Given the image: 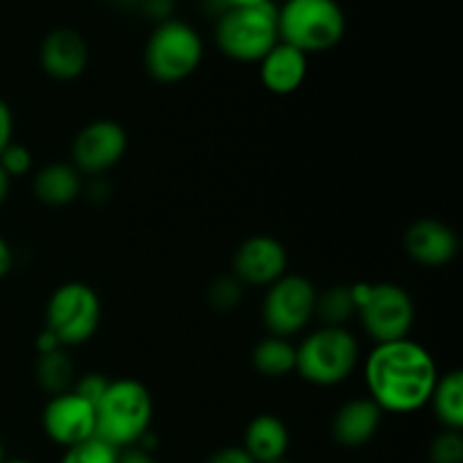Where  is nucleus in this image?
I'll list each match as a JSON object with an SVG mask.
<instances>
[{"instance_id":"obj_1","label":"nucleus","mask_w":463,"mask_h":463,"mask_svg":"<svg viewBox=\"0 0 463 463\" xmlns=\"http://www.w3.org/2000/svg\"><path fill=\"white\" fill-rule=\"evenodd\" d=\"M439 380L432 353L407 339L375 344L364 362V383L369 398L380 411L414 414L430 402Z\"/></svg>"},{"instance_id":"obj_2","label":"nucleus","mask_w":463,"mask_h":463,"mask_svg":"<svg viewBox=\"0 0 463 463\" xmlns=\"http://www.w3.org/2000/svg\"><path fill=\"white\" fill-rule=\"evenodd\" d=\"M154 419V401L143 383L131 378L109 383L107 392L95 405V437L116 450L138 446L149 434Z\"/></svg>"},{"instance_id":"obj_3","label":"nucleus","mask_w":463,"mask_h":463,"mask_svg":"<svg viewBox=\"0 0 463 463\" xmlns=\"http://www.w3.org/2000/svg\"><path fill=\"white\" fill-rule=\"evenodd\" d=\"M279 41V7L274 0L224 9L215 25L220 52L240 63H258Z\"/></svg>"},{"instance_id":"obj_4","label":"nucleus","mask_w":463,"mask_h":463,"mask_svg":"<svg viewBox=\"0 0 463 463\" xmlns=\"http://www.w3.org/2000/svg\"><path fill=\"white\" fill-rule=\"evenodd\" d=\"M346 34L337 0H285L279 7V39L303 54L328 52Z\"/></svg>"},{"instance_id":"obj_5","label":"nucleus","mask_w":463,"mask_h":463,"mask_svg":"<svg viewBox=\"0 0 463 463\" xmlns=\"http://www.w3.org/2000/svg\"><path fill=\"white\" fill-rule=\"evenodd\" d=\"M360 360V346L351 330L321 326L297 346V373L317 387H335L351 378Z\"/></svg>"},{"instance_id":"obj_6","label":"nucleus","mask_w":463,"mask_h":463,"mask_svg":"<svg viewBox=\"0 0 463 463\" xmlns=\"http://www.w3.org/2000/svg\"><path fill=\"white\" fill-rule=\"evenodd\" d=\"M203 59V41L185 21L158 23L145 43V68L161 84H176L193 75Z\"/></svg>"},{"instance_id":"obj_7","label":"nucleus","mask_w":463,"mask_h":463,"mask_svg":"<svg viewBox=\"0 0 463 463\" xmlns=\"http://www.w3.org/2000/svg\"><path fill=\"white\" fill-rule=\"evenodd\" d=\"M351 288L355 297V315L375 344L410 337L414 326V301L405 288L396 283H357Z\"/></svg>"},{"instance_id":"obj_8","label":"nucleus","mask_w":463,"mask_h":463,"mask_svg":"<svg viewBox=\"0 0 463 463\" xmlns=\"http://www.w3.org/2000/svg\"><path fill=\"white\" fill-rule=\"evenodd\" d=\"M102 321V303L90 285L71 280L50 294L45 307V330L61 348L80 346L93 339Z\"/></svg>"},{"instance_id":"obj_9","label":"nucleus","mask_w":463,"mask_h":463,"mask_svg":"<svg viewBox=\"0 0 463 463\" xmlns=\"http://www.w3.org/2000/svg\"><path fill=\"white\" fill-rule=\"evenodd\" d=\"M317 288L298 274H285L267 288L262 301V321L276 337H292L301 333L317 310Z\"/></svg>"},{"instance_id":"obj_10","label":"nucleus","mask_w":463,"mask_h":463,"mask_svg":"<svg viewBox=\"0 0 463 463\" xmlns=\"http://www.w3.org/2000/svg\"><path fill=\"white\" fill-rule=\"evenodd\" d=\"M45 437L63 450L95 437V405L77 392L57 393L41 414Z\"/></svg>"},{"instance_id":"obj_11","label":"nucleus","mask_w":463,"mask_h":463,"mask_svg":"<svg viewBox=\"0 0 463 463\" xmlns=\"http://www.w3.org/2000/svg\"><path fill=\"white\" fill-rule=\"evenodd\" d=\"M127 152V131L116 120H93L72 140V163L77 172L102 175Z\"/></svg>"},{"instance_id":"obj_12","label":"nucleus","mask_w":463,"mask_h":463,"mask_svg":"<svg viewBox=\"0 0 463 463\" xmlns=\"http://www.w3.org/2000/svg\"><path fill=\"white\" fill-rule=\"evenodd\" d=\"M288 269V249L271 235H251L233 256V276L242 285L269 288Z\"/></svg>"},{"instance_id":"obj_13","label":"nucleus","mask_w":463,"mask_h":463,"mask_svg":"<svg viewBox=\"0 0 463 463\" xmlns=\"http://www.w3.org/2000/svg\"><path fill=\"white\" fill-rule=\"evenodd\" d=\"M39 61L45 75L52 80L72 81L89 66V43L80 32L71 27H57L41 43Z\"/></svg>"},{"instance_id":"obj_14","label":"nucleus","mask_w":463,"mask_h":463,"mask_svg":"<svg viewBox=\"0 0 463 463\" xmlns=\"http://www.w3.org/2000/svg\"><path fill=\"white\" fill-rule=\"evenodd\" d=\"M405 251L414 262L423 267H443L459 251V238L446 222L425 220L414 222L405 231Z\"/></svg>"},{"instance_id":"obj_15","label":"nucleus","mask_w":463,"mask_h":463,"mask_svg":"<svg viewBox=\"0 0 463 463\" xmlns=\"http://www.w3.org/2000/svg\"><path fill=\"white\" fill-rule=\"evenodd\" d=\"M260 66V81L269 93L289 95L301 89L307 77V54L292 45L279 43L258 61Z\"/></svg>"},{"instance_id":"obj_16","label":"nucleus","mask_w":463,"mask_h":463,"mask_svg":"<svg viewBox=\"0 0 463 463\" xmlns=\"http://www.w3.org/2000/svg\"><path fill=\"white\" fill-rule=\"evenodd\" d=\"M383 411L371 398L344 402L333 419V437L344 448L366 446L378 434Z\"/></svg>"},{"instance_id":"obj_17","label":"nucleus","mask_w":463,"mask_h":463,"mask_svg":"<svg viewBox=\"0 0 463 463\" xmlns=\"http://www.w3.org/2000/svg\"><path fill=\"white\" fill-rule=\"evenodd\" d=\"M244 450L256 463L283 461L289 450V430L279 416L260 414L247 425Z\"/></svg>"},{"instance_id":"obj_18","label":"nucleus","mask_w":463,"mask_h":463,"mask_svg":"<svg viewBox=\"0 0 463 463\" xmlns=\"http://www.w3.org/2000/svg\"><path fill=\"white\" fill-rule=\"evenodd\" d=\"M81 188V172L66 163H52L34 176V194L48 206H68L80 197Z\"/></svg>"},{"instance_id":"obj_19","label":"nucleus","mask_w":463,"mask_h":463,"mask_svg":"<svg viewBox=\"0 0 463 463\" xmlns=\"http://www.w3.org/2000/svg\"><path fill=\"white\" fill-rule=\"evenodd\" d=\"M434 416L446 430H463V373L461 371H448L446 375H439L437 384L430 396Z\"/></svg>"},{"instance_id":"obj_20","label":"nucleus","mask_w":463,"mask_h":463,"mask_svg":"<svg viewBox=\"0 0 463 463\" xmlns=\"http://www.w3.org/2000/svg\"><path fill=\"white\" fill-rule=\"evenodd\" d=\"M251 362L253 369L265 378H283L297 371V346L285 337L269 335L256 344Z\"/></svg>"},{"instance_id":"obj_21","label":"nucleus","mask_w":463,"mask_h":463,"mask_svg":"<svg viewBox=\"0 0 463 463\" xmlns=\"http://www.w3.org/2000/svg\"><path fill=\"white\" fill-rule=\"evenodd\" d=\"M72 378H75V369H72L71 357L66 355L63 348L39 353V362H36V380H39L43 392L52 393V396L68 392Z\"/></svg>"},{"instance_id":"obj_22","label":"nucleus","mask_w":463,"mask_h":463,"mask_svg":"<svg viewBox=\"0 0 463 463\" xmlns=\"http://www.w3.org/2000/svg\"><path fill=\"white\" fill-rule=\"evenodd\" d=\"M355 315V297L351 285H335L326 292L317 294L315 317L324 321V326H342Z\"/></svg>"},{"instance_id":"obj_23","label":"nucleus","mask_w":463,"mask_h":463,"mask_svg":"<svg viewBox=\"0 0 463 463\" xmlns=\"http://www.w3.org/2000/svg\"><path fill=\"white\" fill-rule=\"evenodd\" d=\"M118 452L120 450L104 443L102 439L90 437L77 446L66 448L59 463H118Z\"/></svg>"},{"instance_id":"obj_24","label":"nucleus","mask_w":463,"mask_h":463,"mask_svg":"<svg viewBox=\"0 0 463 463\" xmlns=\"http://www.w3.org/2000/svg\"><path fill=\"white\" fill-rule=\"evenodd\" d=\"M244 297V285L235 276H220L208 288V303L220 312H229L240 306Z\"/></svg>"},{"instance_id":"obj_25","label":"nucleus","mask_w":463,"mask_h":463,"mask_svg":"<svg viewBox=\"0 0 463 463\" xmlns=\"http://www.w3.org/2000/svg\"><path fill=\"white\" fill-rule=\"evenodd\" d=\"M430 463H463L461 432L443 430L430 446Z\"/></svg>"},{"instance_id":"obj_26","label":"nucleus","mask_w":463,"mask_h":463,"mask_svg":"<svg viewBox=\"0 0 463 463\" xmlns=\"http://www.w3.org/2000/svg\"><path fill=\"white\" fill-rule=\"evenodd\" d=\"M0 167L5 170V175L12 179V176H23L30 172L32 167V152L25 145L9 143L7 147L0 154Z\"/></svg>"},{"instance_id":"obj_27","label":"nucleus","mask_w":463,"mask_h":463,"mask_svg":"<svg viewBox=\"0 0 463 463\" xmlns=\"http://www.w3.org/2000/svg\"><path fill=\"white\" fill-rule=\"evenodd\" d=\"M107 387H109V380L104 378V375L89 373L75 384V389H72V392H77L81 398H86L89 402L98 405V401L102 398V393L107 392Z\"/></svg>"},{"instance_id":"obj_28","label":"nucleus","mask_w":463,"mask_h":463,"mask_svg":"<svg viewBox=\"0 0 463 463\" xmlns=\"http://www.w3.org/2000/svg\"><path fill=\"white\" fill-rule=\"evenodd\" d=\"M206 463H256V461L251 459V455H249L242 446H229L213 452Z\"/></svg>"},{"instance_id":"obj_29","label":"nucleus","mask_w":463,"mask_h":463,"mask_svg":"<svg viewBox=\"0 0 463 463\" xmlns=\"http://www.w3.org/2000/svg\"><path fill=\"white\" fill-rule=\"evenodd\" d=\"M12 136H14L12 109L7 107L5 99H0V154H3V149L12 143Z\"/></svg>"},{"instance_id":"obj_30","label":"nucleus","mask_w":463,"mask_h":463,"mask_svg":"<svg viewBox=\"0 0 463 463\" xmlns=\"http://www.w3.org/2000/svg\"><path fill=\"white\" fill-rule=\"evenodd\" d=\"M118 463H156V459L149 450H143L140 446H131L118 452Z\"/></svg>"},{"instance_id":"obj_31","label":"nucleus","mask_w":463,"mask_h":463,"mask_svg":"<svg viewBox=\"0 0 463 463\" xmlns=\"http://www.w3.org/2000/svg\"><path fill=\"white\" fill-rule=\"evenodd\" d=\"M12 265H14V253H12V247L7 244V240L0 235V279H5V276L12 271Z\"/></svg>"},{"instance_id":"obj_32","label":"nucleus","mask_w":463,"mask_h":463,"mask_svg":"<svg viewBox=\"0 0 463 463\" xmlns=\"http://www.w3.org/2000/svg\"><path fill=\"white\" fill-rule=\"evenodd\" d=\"M224 9L229 7H244V5H258V3H271V0H217Z\"/></svg>"},{"instance_id":"obj_33","label":"nucleus","mask_w":463,"mask_h":463,"mask_svg":"<svg viewBox=\"0 0 463 463\" xmlns=\"http://www.w3.org/2000/svg\"><path fill=\"white\" fill-rule=\"evenodd\" d=\"M9 176L5 175V170L3 167H0V203L5 202V197H7V193H9Z\"/></svg>"},{"instance_id":"obj_34","label":"nucleus","mask_w":463,"mask_h":463,"mask_svg":"<svg viewBox=\"0 0 463 463\" xmlns=\"http://www.w3.org/2000/svg\"><path fill=\"white\" fill-rule=\"evenodd\" d=\"M5 461H7V452H5L3 441H0V463H5Z\"/></svg>"},{"instance_id":"obj_35","label":"nucleus","mask_w":463,"mask_h":463,"mask_svg":"<svg viewBox=\"0 0 463 463\" xmlns=\"http://www.w3.org/2000/svg\"><path fill=\"white\" fill-rule=\"evenodd\" d=\"M5 463H32V461H25V459H7Z\"/></svg>"},{"instance_id":"obj_36","label":"nucleus","mask_w":463,"mask_h":463,"mask_svg":"<svg viewBox=\"0 0 463 463\" xmlns=\"http://www.w3.org/2000/svg\"><path fill=\"white\" fill-rule=\"evenodd\" d=\"M276 463H292V461H288V459H283V461H276Z\"/></svg>"}]
</instances>
